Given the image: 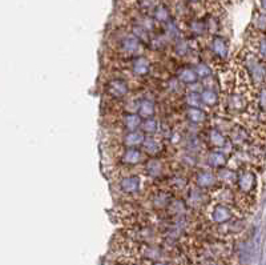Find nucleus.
<instances>
[{
	"label": "nucleus",
	"mask_w": 266,
	"mask_h": 265,
	"mask_svg": "<svg viewBox=\"0 0 266 265\" xmlns=\"http://www.w3.org/2000/svg\"><path fill=\"white\" fill-rule=\"evenodd\" d=\"M208 139H209V143H211L213 147H216V148H221V147H224L226 143L225 136L222 135L221 131L217 130V128H213V130L209 131Z\"/></svg>",
	"instance_id": "obj_16"
},
{
	"label": "nucleus",
	"mask_w": 266,
	"mask_h": 265,
	"mask_svg": "<svg viewBox=\"0 0 266 265\" xmlns=\"http://www.w3.org/2000/svg\"><path fill=\"white\" fill-rule=\"evenodd\" d=\"M145 139V133L142 131H133V132L126 133L125 137H124V143L129 148H137V147L144 144Z\"/></svg>",
	"instance_id": "obj_8"
},
{
	"label": "nucleus",
	"mask_w": 266,
	"mask_h": 265,
	"mask_svg": "<svg viewBox=\"0 0 266 265\" xmlns=\"http://www.w3.org/2000/svg\"><path fill=\"white\" fill-rule=\"evenodd\" d=\"M141 180L139 176H128L124 177L120 183V188L124 193H136L140 189Z\"/></svg>",
	"instance_id": "obj_6"
},
{
	"label": "nucleus",
	"mask_w": 266,
	"mask_h": 265,
	"mask_svg": "<svg viewBox=\"0 0 266 265\" xmlns=\"http://www.w3.org/2000/svg\"><path fill=\"white\" fill-rule=\"evenodd\" d=\"M132 70L133 74L137 76H146L151 71V63L145 56H137L132 63Z\"/></svg>",
	"instance_id": "obj_5"
},
{
	"label": "nucleus",
	"mask_w": 266,
	"mask_h": 265,
	"mask_svg": "<svg viewBox=\"0 0 266 265\" xmlns=\"http://www.w3.org/2000/svg\"><path fill=\"white\" fill-rule=\"evenodd\" d=\"M151 265H168L166 263H164V261H153Z\"/></svg>",
	"instance_id": "obj_36"
},
{
	"label": "nucleus",
	"mask_w": 266,
	"mask_h": 265,
	"mask_svg": "<svg viewBox=\"0 0 266 265\" xmlns=\"http://www.w3.org/2000/svg\"><path fill=\"white\" fill-rule=\"evenodd\" d=\"M121 160H123V163L129 165L137 164V163H140L142 160V152L140 150H137V148H129V150H126L124 152Z\"/></svg>",
	"instance_id": "obj_13"
},
{
	"label": "nucleus",
	"mask_w": 266,
	"mask_h": 265,
	"mask_svg": "<svg viewBox=\"0 0 266 265\" xmlns=\"http://www.w3.org/2000/svg\"><path fill=\"white\" fill-rule=\"evenodd\" d=\"M168 208H169V210H171L173 215H176V216L184 215V213H185V210H186L185 204H184V203L180 200H173Z\"/></svg>",
	"instance_id": "obj_28"
},
{
	"label": "nucleus",
	"mask_w": 266,
	"mask_h": 265,
	"mask_svg": "<svg viewBox=\"0 0 266 265\" xmlns=\"http://www.w3.org/2000/svg\"><path fill=\"white\" fill-rule=\"evenodd\" d=\"M140 256L149 261H159L162 256V250L155 245H142L140 249Z\"/></svg>",
	"instance_id": "obj_10"
},
{
	"label": "nucleus",
	"mask_w": 266,
	"mask_h": 265,
	"mask_svg": "<svg viewBox=\"0 0 266 265\" xmlns=\"http://www.w3.org/2000/svg\"><path fill=\"white\" fill-rule=\"evenodd\" d=\"M228 107L233 111H244L246 108V99L238 94L231 95L228 97Z\"/></svg>",
	"instance_id": "obj_15"
},
{
	"label": "nucleus",
	"mask_w": 266,
	"mask_h": 265,
	"mask_svg": "<svg viewBox=\"0 0 266 265\" xmlns=\"http://www.w3.org/2000/svg\"><path fill=\"white\" fill-rule=\"evenodd\" d=\"M197 185L201 187V188H211L217 183V176L213 173V172H209V170H204V172H200L197 175Z\"/></svg>",
	"instance_id": "obj_11"
},
{
	"label": "nucleus",
	"mask_w": 266,
	"mask_h": 265,
	"mask_svg": "<svg viewBox=\"0 0 266 265\" xmlns=\"http://www.w3.org/2000/svg\"><path fill=\"white\" fill-rule=\"evenodd\" d=\"M145 170L151 177H159L162 173V164L159 160H149L145 165Z\"/></svg>",
	"instance_id": "obj_22"
},
{
	"label": "nucleus",
	"mask_w": 266,
	"mask_h": 265,
	"mask_svg": "<svg viewBox=\"0 0 266 265\" xmlns=\"http://www.w3.org/2000/svg\"><path fill=\"white\" fill-rule=\"evenodd\" d=\"M211 48L212 52L216 56H218V57H221V59L226 57V56H228V52H229V45H228V43L225 41V39H222L220 36H214V38H213Z\"/></svg>",
	"instance_id": "obj_7"
},
{
	"label": "nucleus",
	"mask_w": 266,
	"mask_h": 265,
	"mask_svg": "<svg viewBox=\"0 0 266 265\" xmlns=\"http://www.w3.org/2000/svg\"><path fill=\"white\" fill-rule=\"evenodd\" d=\"M186 104L189 105V108H200L201 105L204 104L202 103V99H201V94L198 92H191L188 94L185 97Z\"/></svg>",
	"instance_id": "obj_27"
},
{
	"label": "nucleus",
	"mask_w": 266,
	"mask_h": 265,
	"mask_svg": "<svg viewBox=\"0 0 266 265\" xmlns=\"http://www.w3.org/2000/svg\"><path fill=\"white\" fill-rule=\"evenodd\" d=\"M142 124V119L139 114H126L124 116V127H125L128 132H133V131H137Z\"/></svg>",
	"instance_id": "obj_12"
},
{
	"label": "nucleus",
	"mask_w": 266,
	"mask_h": 265,
	"mask_svg": "<svg viewBox=\"0 0 266 265\" xmlns=\"http://www.w3.org/2000/svg\"><path fill=\"white\" fill-rule=\"evenodd\" d=\"M186 117L188 120H191L192 123H202V121L206 119V114L204 110H200V108H188L186 111Z\"/></svg>",
	"instance_id": "obj_20"
},
{
	"label": "nucleus",
	"mask_w": 266,
	"mask_h": 265,
	"mask_svg": "<svg viewBox=\"0 0 266 265\" xmlns=\"http://www.w3.org/2000/svg\"><path fill=\"white\" fill-rule=\"evenodd\" d=\"M231 217H233V213H231V208L226 207L225 204H216L211 212L212 221L216 224H225L231 220Z\"/></svg>",
	"instance_id": "obj_3"
},
{
	"label": "nucleus",
	"mask_w": 266,
	"mask_h": 265,
	"mask_svg": "<svg viewBox=\"0 0 266 265\" xmlns=\"http://www.w3.org/2000/svg\"><path fill=\"white\" fill-rule=\"evenodd\" d=\"M156 108L155 104L152 103L151 100H142L139 104V115L144 119H149L152 116L155 115Z\"/></svg>",
	"instance_id": "obj_19"
},
{
	"label": "nucleus",
	"mask_w": 266,
	"mask_h": 265,
	"mask_svg": "<svg viewBox=\"0 0 266 265\" xmlns=\"http://www.w3.org/2000/svg\"><path fill=\"white\" fill-rule=\"evenodd\" d=\"M155 19L159 21H166L169 19V11L164 5H159L155 10Z\"/></svg>",
	"instance_id": "obj_30"
},
{
	"label": "nucleus",
	"mask_w": 266,
	"mask_h": 265,
	"mask_svg": "<svg viewBox=\"0 0 266 265\" xmlns=\"http://www.w3.org/2000/svg\"><path fill=\"white\" fill-rule=\"evenodd\" d=\"M208 161H209V165H212V167L221 168L226 164V156L225 153H222L220 151H213L208 155Z\"/></svg>",
	"instance_id": "obj_17"
},
{
	"label": "nucleus",
	"mask_w": 266,
	"mask_h": 265,
	"mask_svg": "<svg viewBox=\"0 0 266 265\" xmlns=\"http://www.w3.org/2000/svg\"><path fill=\"white\" fill-rule=\"evenodd\" d=\"M195 70L197 72V76L200 77V79H206V77H211L212 75V70L209 65L204 64V63H200V64H197L195 67Z\"/></svg>",
	"instance_id": "obj_29"
},
{
	"label": "nucleus",
	"mask_w": 266,
	"mask_h": 265,
	"mask_svg": "<svg viewBox=\"0 0 266 265\" xmlns=\"http://www.w3.org/2000/svg\"><path fill=\"white\" fill-rule=\"evenodd\" d=\"M142 148L145 151V153H148L149 156H156L161 150V145L159 141L153 139V137H148L144 141V144H142Z\"/></svg>",
	"instance_id": "obj_21"
},
{
	"label": "nucleus",
	"mask_w": 266,
	"mask_h": 265,
	"mask_svg": "<svg viewBox=\"0 0 266 265\" xmlns=\"http://www.w3.org/2000/svg\"><path fill=\"white\" fill-rule=\"evenodd\" d=\"M106 91L108 94L112 96V97H116V99H121L128 94V84H126L125 80L123 79H115V80H111L106 85Z\"/></svg>",
	"instance_id": "obj_4"
},
{
	"label": "nucleus",
	"mask_w": 266,
	"mask_h": 265,
	"mask_svg": "<svg viewBox=\"0 0 266 265\" xmlns=\"http://www.w3.org/2000/svg\"><path fill=\"white\" fill-rule=\"evenodd\" d=\"M256 25L258 27V28H261V30H265L266 28V15H264V14H260V15L257 16Z\"/></svg>",
	"instance_id": "obj_35"
},
{
	"label": "nucleus",
	"mask_w": 266,
	"mask_h": 265,
	"mask_svg": "<svg viewBox=\"0 0 266 265\" xmlns=\"http://www.w3.org/2000/svg\"><path fill=\"white\" fill-rule=\"evenodd\" d=\"M176 52L180 56H184L188 52V44H186L185 41H178L176 44Z\"/></svg>",
	"instance_id": "obj_32"
},
{
	"label": "nucleus",
	"mask_w": 266,
	"mask_h": 265,
	"mask_svg": "<svg viewBox=\"0 0 266 265\" xmlns=\"http://www.w3.org/2000/svg\"><path fill=\"white\" fill-rule=\"evenodd\" d=\"M218 179H220L224 184H228V185L237 184L238 175H236V173L231 170H221L220 172H218Z\"/></svg>",
	"instance_id": "obj_23"
},
{
	"label": "nucleus",
	"mask_w": 266,
	"mask_h": 265,
	"mask_svg": "<svg viewBox=\"0 0 266 265\" xmlns=\"http://www.w3.org/2000/svg\"><path fill=\"white\" fill-rule=\"evenodd\" d=\"M231 143H234L236 145H242L248 140V133L244 128H236L231 131Z\"/></svg>",
	"instance_id": "obj_26"
},
{
	"label": "nucleus",
	"mask_w": 266,
	"mask_h": 265,
	"mask_svg": "<svg viewBox=\"0 0 266 265\" xmlns=\"http://www.w3.org/2000/svg\"><path fill=\"white\" fill-rule=\"evenodd\" d=\"M172 185H173L176 189H182L186 185V183L182 177H178V176H177V177H175V179L172 180Z\"/></svg>",
	"instance_id": "obj_33"
},
{
	"label": "nucleus",
	"mask_w": 266,
	"mask_h": 265,
	"mask_svg": "<svg viewBox=\"0 0 266 265\" xmlns=\"http://www.w3.org/2000/svg\"><path fill=\"white\" fill-rule=\"evenodd\" d=\"M257 184V177L251 170H242L241 173H238L237 179V185L244 193H251Z\"/></svg>",
	"instance_id": "obj_2"
},
{
	"label": "nucleus",
	"mask_w": 266,
	"mask_h": 265,
	"mask_svg": "<svg viewBox=\"0 0 266 265\" xmlns=\"http://www.w3.org/2000/svg\"><path fill=\"white\" fill-rule=\"evenodd\" d=\"M189 1H198V0H189Z\"/></svg>",
	"instance_id": "obj_38"
},
{
	"label": "nucleus",
	"mask_w": 266,
	"mask_h": 265,
	"mask_svg": "<svg viewBox=\"0 0 266 265\" xmlns=\"http://www.w3.org/2000/svg\"><path fill=\"white\" fill-rule=\"evenodd\" d=\"M197 79H198V76H197L196 70L191 67H184L177 74V80L184 84H193V83H196Z\"/></svg>",
	"instance_id": "obj_9"
},
{
	"label": "nucleus",
	"mask_w": 266,
	"mask_h": 265,
	"mask_svg": "<svg viewBox=\"0 0 266 265\" xmlns=\"http://www.w3.org/2000/svg\"><path fill=\"white\" fill-rule=\"evenodd\" d=\"M157 128H159V123L153 117H149V119H144L142 120V124H141V130L144 133H148V135H153L157 132Z\"/></svg>",
	"instance_id": "obj_25"
},
{
	"label": "nucleus",
	"mask_w": 266,
	"mask_h": 265,
	"mask_svg": "<svg viewBox=\"0 0 266 265\" xmlns=\"http://www.w3.org/2000/svg\"><path fill=\"white\" fill-rule=\"evenodd\" d=\"M201 99H202V103L205 105H209V107H212V105H216L217 101H218V96H217V94L214 92L213 90H204L202 92H201Z\"/></svg>",
	"instance_id": "obj_24"
},
{
	"label": "nucleus",
	"mask_w": 266,
	"mask_h": 265,
	"mask_svg": "<svg viewBox=\"0 0 266 265\" xmlns=\"http://www.w3.org/2000/svg\"><path fill=\"white\" fill-rule=\"evenodd\" d=\"M152 203H153V205H155L156 208L162 209V208H166V207L171 205V196L168 195L166 192H159V193H156V195L153 196Z\"/></svg>",
	"instance_id": "obj_18"
},
{
	"label": "nucleus",
	"mask_w": 266,
	"mask_h": 265,
	"mask_svg": "<svg viewBox=\"0 0 266 265\" xmlns=\"http://www.w3.org/2000/svg\"><path fill=\"white\" fill-rule=\"evenodd\" d=\"M244 63H245L246 71L250 76L254 83L260 84L262 81L265 80L266 77V68L265 65L262 64L260 59L257 57L256 55L253 54H248L245 55V59H244Z\"/></svg>",
	"instance_id": "obj_1"
},
{
	"label": "nucleus",
	"mask_w": 266,
	"mask_h": 265,
	"mask_svg": "<svg viewBox=\"0 0 266 265\" xmlns=\"http://www.w3.org/2000/svg\"><path fill=\"white\" fill-rule=\"evenodd\" d=\"M140 43L141 41L136 36L129 35L123 40L121 47H123V50L125 51L126 54H136L139 51V48H140Z\"/></svg>",
	"instance_id": "obj_14"
},
{
	"label": "nucleus",
	"mask_w": 266,
	"mask_h": 265,
	"mask_svg": "<svg viewBox=\"0 0 266 265\" xmlns=\"http://www.w3.org/2000/svg\"><path fill=\"white\" fill-rule=\"evenodd\" d=\"M262 7L266 10V0H262Z\"/></svg>",
	"instance_id": "obj_37"
},
{
	"label": "nucleus",
	"mask_w": 266,
	"mask_h": 265,
	"mask_svg": "<svg viewBox=\"0 0 266 265\" xmlns=\"http://www.w3.org/2000/svg\"><path fill=\"white\" fill-rule=\"evenodd\" d=\"M258 54L266 59V38L261 39V40L258 41Z\"/></svg>",
	"instance_id": "obj_34"
},
{
	"label": "nucleus",
	"mask_w": 266,
	"mask_h": 265,
	"mask_svg": "<svg viewBox=\"0 0 266 265\" xmlns=\"http://www.w3.org/2000/svg\"><path fill=\"white\" fill-rule=\"evenodd\" d=\"M258 105L261 110L266 111V88H262L258 94Z\"/></svg>",
	"instance_id": "obj_31"
}]
</instances>
